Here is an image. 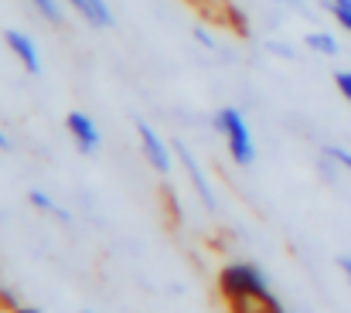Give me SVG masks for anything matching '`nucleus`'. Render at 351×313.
Returning <instances> with one entry per match:
<instances>
[{
  "label": "nucleus",
  "instance_id": "3",
  "mask_svg": "<svg viewBox=\"0 0 351 313\" xmlns=\"http://www.w3.org/2000/svg\"><path fill=\"white\" fill-rule=\"evenodd\" d=\"M136 136H140V150H143V160L157 171V174H171V147L160 140V133L154 126H147L143 119L136 123Z\"/></svg>",
  "mask_w": 351,
  "mask_h": 313
},
{
  "label": "nucleus",
  "instance_id": "14",
  "mask_svg": "<svg viewBox=\"0 0 351 313\" xmlns=\"http://www.w3.org/2000/svg\"><path fill=\"white\" fill-rule=\"evenodd\" d=\"M195 41H202V45H205V48H215V38H212V34H208V31H205V27H202V24H198V27H195Z\"/></svg>",
  "mask_w": 351,
  "mask_h": 313
},
{
  "label": "nucleus",
  "instance_id": "19",
  "mask_svg": "<svg viewBox=\"0 0 351 313\" xmlns=\"http://www.w3.org/2000/svg\"><path fill=\"white\" fill-rule=\"evenodd\" d=\"M14 313H41V310H34V307H24V303H21V307H17Z\"/></svg>",
  "mask_w": 351,
  "mask_h": 313
},
{
  "label": "nucleus",
  "instance_id": "5",
  "mask_svg": "<svg viewBox=\"0 0 351 313\" xmlns=\"http://www.w3.org/2000/svg\"><path fill=\"white\" fill-rule=\"evenodd\" d=\"M3 41H7V48L14 51V58L21 62V68H24V72H31V75H38V72H41L38 45H34V38H31V34H24V31H3Z\"/></svg>",
  "mask_w": 351,
  "mask_h": 313
},
{
  "label": "nucleus",
  "instance_id": "13",
  "mask_svg": "<svg viewBox=\"0 0 351 313\" xmlns=\"http://www.w3.org/2000/svg\"><path fill=\"white\" fill-rule=\"evenodd\" d=\"M335 86H338V92L345 96L351 103V68H341V72H335Z\"/></svg>",
  "mask_w": 351,
  "mask_h": 313
},
{
  "label": "nucleus",
  "instance_id": "18",
  "mask_svg": "<svg viewBox=\"0 0 351 313\" xmlns=\"http://www.w3.org/2000/svg\"><path fill=\"white\" fill-rule=\"evenodd\" d=\"M0 150H10V140H7V133L0 129Z\"/></svg>",
  "mask_w": 351,
  "mask_h": 313
},
{
  "label": "nucleus",
  "instance_id": "10",
  "mask_svg": "<svg viewBox=\"0 0 351 313\" xmlns=\"http://www.w3.org/2000/svg\"><path fill=\"white\" fill-rule=\"evenodd\" d=\"M27 201H31L34 208H41V211H51V214H58L62 221H69V211H62V208H58V205L51 201V195H45L41 188H31V191H27Z\"/></svg>",
  "mask_w": 351,
  "mask_h": 313
},
{
  "label": "nucleus",
  "instance_id": "8",
  "mask_svg": "<svg viewBox=\"0 0 351 313\" xmlns=\"http://www.w3.org/2000/svg\"><path fill=\"white\" fill-rule=\"evenodd\" d=\"M205 21H212V24H226L229 27V17H232L235 3L232 0H188Z\"/></svg>",
  "mask_w": 351,
  "mask_h": 313
},
{
  "label": "nucleus",
  "instance_id": "4",
  "mask_svg": "<svg viewBox=\"0 0 351 313\" xmlns=\"http://www.w3.org/2000/svg\"><path fill=\"white\" fill-rule=\"evenodd\" d=\"M65 129H69V136H72L75 150H79V153H86V157H93V153L99 150V143H103L96 119H93V116H86V112H69Z\"/></svg>",
  "mask_w": 351,
  "mask_h": 313
},
{
  "label": "nucleus",
  "instance_id": "6",
  "mask_svg": "<svg viewBox=\"0 0 351 313\" xmlns=\"http://www.w3.org/2000/svg\"><path fill=\"white\" fill-rule=\"evenodd\" d=\"M174 150H178V157H181V164H184V171H188V177H191V184H195L198 198L205 201V208H215V195H212V188H208V177L202 174V167H198L195 153H191L184 143H174Z\"/></svg>",
  "mask_w": 351,
  "mask_h": 313
},
{
  "label": "nucleus",
  "instance_id": "1",
  "mask_svg": "<svg viewBox=\"0 0 351 313\" xmlns=\"http://www.w3.org/2000/svg\"><path fill=\"white\" fill-rule=\"evenodd\" d=\"M219 290L226 297V303H242V300H259V297H273L269 293V279L256 262H226L219 273Z\"/></svg>",
  "mask_w": 351,
  "mask_h": 313
},
{
  "label": "nucleus",
  "instance_id": "2",
  "mask_svg": "<svg viewBox=\"0 0 351 313\" xmlns=\"http://www.w3.org/2000/svg\"><path fill=\"white\" fill-rule=\"evenodd\" d=\"M215 129L222 133L226 140V150L239 167H249L256 160V140H252V129L245 123V116L235 109V105H222L215 112Z\"/></svg>",
  "mask_w": 351,
  "mask_h": 313
},
{
  "label": "nucleus",
  "instance_id": "17",
  "mask_svg": "<svg viewBox=\"0 0 351 313\" xmlns=\"http://www.w3.org/2000/svg\"><path fill=\"white\" fill-rule=\"evenodd\" d=\"M338 266H341V273H345V279H348V283H351V255H345V259H341Z\"/></svg>",
  "mask_w": 351,
  "mask_h": 313
},
{
  "label": "nucleus",
  "instance_id": "12",
  "mask_svg": "<svg viewBox=\"0 0 351 313\" xmlns=\"http://www.w3.org/2000/svg\"><path fill=\"white\" fill-rule=\"evenodd\" d=\"M324 160L338 164L341 171H348L351 174V150H345V147H324Z\"/></svg>",
  "mask_w": 351,
  "mask_h": 313
},
{
  "label": "nucleus",
  "instance_id": "20",
  "mask_svg": "<svg viewBox=\"0 0 351 313\" xmlns=\"http://www.w3.org/2000/svg\"><path fill=\"white\" fill-rule=\"evenodd\" d=\"M273 313H287V310H283V307H276V310H273Z\"/></svg>",
  "mask_w": 351,
  "mask_h": 313
},
{
  "label": "nucleus",
  "instance_id": "22",
  "mask_svg": "<svg viewBox=\"0 0 351 313\" xmlns=\"http://www.w3.org/2000/svg\"><path fill=\"white\" fill-rule=\"evenodd\" d=\"M297 3H300V0H297Z\"/></svg>",
  "mask_w": 351,
  "mask_h": 313
},
{
  "label": "nucleus",
  "instance_id": "7",
  "mask_svg": "<svg viewBox=\"0 0 351 313\" xmlns=\"http://www.w3.org/2000/svg\"><path fill=\"white\" fill-rule=\"evenodd\" d=\"M65 3H69L72 10H79V17L89 21V27L106 31V27L113 24V10H110L106 0H65Z\"/></svg>",
  "mask_w": 351,
  "mask_h": 313
},
{
  "label": "nucleus",
  "instance_id": "15",
  "mask_svg": "<svg viewBox=\"0 0 351 313\" xmlns=\"http://www.w3.org/2000/svg\"><path fill=\"white\" fill-rule=\"evenodd\" d=\"M331 14H351V0H328Z\"/></svg>",
  "mask_w": 351,
  "mask_h": 313
},
{
  "label": "nucleus",
  "instance_id": "11",
  "mask_svg": "<svg viewBox=\"0 0 351 313\" xmlns=\"http://www.w3.org/2000/svg\"><path fill=\"white\" fill-rule=\"evenodd\" d=\"M31 3H34V10H38L45 21L62 24V7H58V0H31Z\"/></svg>",
  "mask_w": 351,
  "mask_h": 313
},
{
  "label": "nucleus",
  "instance_id": "9",
  "mask_svg": "<svg viewBox=\"0 0 351 313\" xmlns=\"http://www.w3.org/2000/svg\"><path fill=\"white\" fill-rule=\"evenodd\" d=\"M307 48H311V51H317V55H324V58H335V55L341 51L338 38H335V34H328V31H314V34H307Z\"/></svg>",
  "mask_w": 351,
  "mask_h": 313
},
{
  "label": "nucleus",
  "instance_id": "16",
  "mask_svg": "<svg viewBox=\"0 0 351 313\" xmlns=\"http://www.w3.org/2000/svg\"><path fill=\"white\" fill-rule=\"evenodd\" d=\"M335 21H338V24H341V27L351 34V14H335Z\"/></svg>",
  "mask_w": 351,
  "mask_h": 313
},
{
  "label": "nucleus",
  "instance_id": "21",
  "mask_svg": "<svg viewBox=\"0 0 351 313\" xmlns=\"http://www.w3.org/2000/svg\"><path fill=\"white\" fill-rule=\"evenodd\" d=\"M86 313H93V310H86Z\"/></svg>",
  "mask_w": 351,
  "mask_h": 313
}]
</instances>
